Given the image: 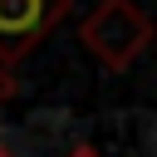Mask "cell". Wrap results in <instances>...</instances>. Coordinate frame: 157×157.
<instances>
[{
    "mask_svg": "<svg viewBox=\"0 0 157 157\" xmlns=\"http://www.w3.org/2000/svg\"><path fill=\"white\" fill-rule=\"evenodd\" d=\"M83 49L103 64V69H128L147 39H152V20L132 5V0H98V10L78 25Z\"/></svg>",
    "mask_w": 157,
    "mask_h": 157,
    "instance_id": "6da1fadb",
    "label": "cell"
},
{
    "mask_svg": "<svg viewBox=\"0 0 157 157\" xmlns=\"http://www.w3.org/2000/svg\"><path fill=\"white\" fill-rule=\"evenodd\" d=\"M64 10L69 0H0V54L20 64V54H29L64 20Z\"/></svg>",
    "mask_w": 157,
    "mask_h": 157,
    "instance_id": "7a4b0ae2",
    "label": "cell"
},
{
    "mask_svg": "<svg viewBox=\"0 0 157 157\" xmlns=\"http://www.w3.org/2000/svg\"><path fill=\"white\" fill-rule=\"evenodd\" d=\"M15 88H20V78H15V59H10V54H0V108L15 98Z\"/></svg>",
    "mask_w": 157,
    "mask_h": 157,
    "instance_id": "3957f363",
    "label": "cell"
},
{
    "mask_svg": "<svg viewBox=\"0 0 157 157\" xmlns=\"http://www.w3.org/2000/svg\"><path fill=\"white\" fill-rule=\"evenodd\" d=\"M69 157H103V152H98V147H74Z\"/></svg>",
    "mask_w": 157,
    "mask_h": 157,
    "instance_id": "277c9868",
    "label": "cell"
},
{
    "mask_svg": "<svg viewBox=\"0 0 157 157\" xmlns=\"http://www.w3.org/2000/svg\"><path fill=\"white\" fill-rule=\"evenodd\" d=\"M0 157H15V152H10V147H0Z\"/></svg>",
    "mask_w": 157,
    "mask_h": 157,
    "instance_id": "5b68a950",
    "label": "cell"
}]
</instances>
